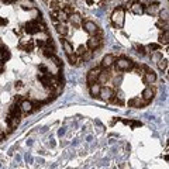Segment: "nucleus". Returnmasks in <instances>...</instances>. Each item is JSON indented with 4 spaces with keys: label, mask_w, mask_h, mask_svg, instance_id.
<instances>
[{
    "label": "nucleus",
    "mask_w": 169,
    "mask_h": 169,
    "mask_svg": "<svg viewBox=\"0 0 169 169\" xmlns=\"http://www.w3.org/2000/svg\"><path fill=\"white\" fill-rule=\"evenodd\" d=\"M42 54H44V57L51 58L52 55H55V50H51V48H47V47H44V48H42Z\"/></svg>",
    "instance_id": "obj_27"
},
{
    "label": "nucleus",
    "mask_w": 169,
    "mask_h": 169,
    "mask_svg": "<svg viewBox=\"0 0 169 169\" xmlns=\"http://www.w3.org/2000/svg\"><path fill=\"white\" fill-rule=\"evenodd\" d=\"M158 41H159V45H168V42H169V31L168 30L161 31L159 37H158Z\"/></svg>",
    "instance_id": "obj_12"
},
{
    "label": "nucleus",
    "mask_w": 169,
    "mask_h": 169,
    "mask_svg": "<svg viewBox=\"0 0 169 169\" xmlns=\"http://www.w3.org/2000/svg\"><path fill=\"white\" fill-rule=\"evenodd\" d=\"M100 89H102V85H99L97 82H96V83H93V85H90V95L93 96V97H96V96H99Z\"/></svg>",
    "instance_id": "obj_19"
},
{
    "label": "nucleus",
    "mask_w": 169,
    "mask_h": 169,
    "mask_svg": "<svg viewBox=\"0 0 169 169\" xmlns=\"http://www.w3.org/2000/svg\"><path fill=\"white\" fill-rule=\"evenodd\" d=\"M93 3H97V2H102V0H92Z\"/></svg>",
    "instance_id": "obj_43"
},
{
    "label": "nucleus",
    "mask_w": 169,
    "mask_h": 169,
    "mask_svg": "<svg viewBox=\"0 0 169 169\" xmlns=\"http://www.w3.org/2000/svg\"><path fill=\"white\" fill-rule=\"evenodd\" d=\"M20 48H21V50H25V51H33L34 42L33 41H23L20 44Z\"/></svg>",
    "instance_id": "obj_22"
},
{
    "label": "nucleus",
    "mask_w": 169,
    "mask_h": 169,
    "mask_svg": "<svg viewBox=\"0 0 169 169\" xmlns=\"http://www.w3.org/2000/svg\"><path fill=\"white\" fill-rule=\"evenodd\" d=\"M158 68H159V70L165 72V70L168 69V59H166V58H159V61H158Z\"/></svg>",
    "instance_id": "obj_20"
},
{
    "label": "nucleus",
    "mask_w": 169,
    "mask_h": 169,
    "mask_svg": "<svg viewBox=\"0 0 169 169\" xmlns=\"http://www.w3.org/2000/svg\"><path fill=\"white\" fill-rule=\"evenodd\" d=\"M40 70H41V73H48V69L45 65H40Z\"/></svg>",
    "instance_id": "obj_36"
},
{
    "label": "nucleus",
    "mask_w": 169,
    "mask_h": 169,
    "mask_svg": "<svg viewBox=\"0 0 169 169\" xmlns=\"http://www.w3.org/2000/svg\"><path fill=\"white\" fill-rule=\"evenodd\" d=\"M130 8H131V11L134 13V14H137V16H141V14L144 13V6L141 3H138V2H134Z\"/></svg>",
    "instance_id": "obj_13"
},
{
    "label": "nucleus",
    "mask_w": 169,
    "mask_h": 169,
    "mask_svg": "<svg viewBox=\"0 0 169 169\" xmlns=\"http://www.w3.org/2000/svg\"><path fill=\"white\" fill-rule=\"evenodd\" d=\"M114 61L115 58L113 57V55H106V57L103 58V61H102V68H110L112 65H114Z\"/></svg>",
    "instance_id": "obj_14"
},
{
    "label": "nucleus",
    "mask_w": 169,
    "mask_h": 169,
    "mask_svg": "<svg viewBox=\"0 0 169 169\" xmlns=\"http://www.w3.org/2000/svg\"><path fill=\"white\" fill-rule=\"evenodd\" d=\"M109 102H110V103H115V104H120V106H123L124 104V100H123V97H121V96H117V95H114L112 97V99L109 100Z\"/></svg>",
    "instance_id": "obj_24"
},
{
    "label": "nucleus",
    "mask_w": 169,
    "mask_h": 169,
    "mask_svg": "<svg viewBox=\"0 0 169 169\" xmlns=\"http://www.w3.org/2000/svg\"><path fill=\"white\" fill-rule=\"evenodd\" d=\"M155 80H157V73H155L154 70H149V72H145V73H144V82L145 83L152 85Z\"/></svg>",
    "instance_id": "obj_10"
},
{
    "label": "nucleus",
    "mask_w": 169,
    "mask_h": 169,
    "mask_svg": "<svg viewBox=\"0 0 169 169\" xmlns=\"http://www.w3.org/2000/svg\"><path fill=\"white\" fill-rule=\"evenodd\" d=\"M62 45H63V50H65L66 55L73 54V47H72V44H70L68 40H63V38H62Z\"/></svg>",
    "instance_id": "obj_18"
},
{
    "label": "nucleus",
    "mask_w": 169,
    "mask_h": 169,
    "mask_svg": "<svg viewBox=\"0 0 169 169\" xmlns=\"http://www.w3.org/2000/svg\"><path fill=\"white\" fill-rule=\"evenodd\" d=\"M99 96L102 97L103 100H106V102H109V100L112 99L113 96H114V90H113L112 87H107V86H103L102 89H100V93Z\"/></svg>",
    "instance_id": "obj_5"
},
{
    "label": "nucleus",
    "mask_w": 169,
    "mask_h": 169,
    "mask_svg": "<svg viewBox=\"0 0 169 169\" xmlns=\"http://www.w3.org/2000/svg\"><path fill=\"white\" fill-rule=\"evenodd\" d=\"M82 25H83V28H85V31H86L87 34H90V35H95L96 31H97V25L93 23V21H82Z\"/></svg>",
    "instance_id": "obj_6"
},
{
    "label": "nucleus",
    "mask_w": 169,
    "mask_h": 169,
    "mask_svg": "<svg viewBox=\"0 0 169 169\" xmlns=\"http://www.w3.org/2000/svg\"><path fill=\"white\" fill-rule=\"evenodd\" d=\"M0 63H3V54L0 52Z\"/></svg>",
    "instance_id": "obj_42"
},
{
    "label": "nucleus",
    "mask_w": 169,
    "mask_h": 169,
    "mask_svg": "<svg viewBox=\"0 0 169 169\" xmlns=\"http://www.w3.org/2000/svg\"><path fill=\"white\" fill-rule=\"evenodd\" d=\"M86 51H87V47L86 45H80L78 48V51H76V55H78V57H83Z\"/></svg>",
    "instance_id": "obj_30"
},
{
    "label": "nucleus",
    "mask_w": 169,
    "mask_h": 169,
    "mask_svg": "<svg viewBox=\"0 0 169 169\" xmlns=\"http://www.w3.org/2000/svg\"><path fill=\"white\" fill-rule=\"evenodd\" d=\"M21 87H23V82H21V80L16 82V89H21Z\"/></svg>",
    "instance_id": "obj_38"
},
{
    "label": "nucleus",
    "mask_w": 169,
    "mask_h": 169,
    "mask_svg": "<svg viewBox=\"0 0 169 169\" xmlns=\"http://www.w3.org/2000/svg\"><path fill=\"white\" fill-rule=\"evenodd\" d=\"M55 17H57V23H65V21L69 20V17L62 10H55Z\"/></svg>",
    "instance_id": "obj_17"
},
{
    "label": "nucleus",
    "mask_w": 169,
    "mask_h": 169,
    "mask_svg": "<svg viewBox=\"0 0 169 169\" xmlns=\"http://www.w3.org/2000/svg\"><path fill=\"white\" fill-rule=\"evenodd\" d=\"M4 72V66H3V63H0V73H3Z\"/></svg>",
    "instance_id": "obj_40"
},
{
    "label": "nucleus",
    "mask_w": 169,
    "mask_h": 169,
    "mask_svg": "<svg viewBox=\"0 0 169 169\" xmlns=\"http://www.w3.org/2000/svg\"><path fill=\"white\" fill-rule=\"evenodd\" d=\"M68 59H69L70 65H79V58H78V55H76V54L68 55Z\"/></svg>",
    "instance_id": "obj_26"
},
{
    "label": "nucleus",
    "mask_w": 169,
    "mask_h": 169,
    "mask_svg": "<svg viewBox=\"0 0 169 169\" xmlns=\"http://www.w3.org/2000/svg\"><path fill=\"white\" fill-rule=\"evenodd\" d=\"M159 20H162V21H168V10H164V11H161L159 13Z\"/></svg>",
    "instance_id": "obj_32"
},
{
    "label": "nucleus",
    "mask_w": 169,
    "mask_h": 169,
    "mask_svg": "<svg viewBox=\"0 0 169 169\" xmlns=\"http://www.w3.org/2000/svg\"><path fill=\"white\" fill-rule=\"evenodd\" d=\"M6 24H7V20L3 18V17H0V25H6Z\"/></svg>",
    "instance_id": "obj_37"
},
{
    "label": "nucleus",
    "mask_w": 169,
    "mask_h": 169,
    "mask_svg": "<svg viewBox=\"0 0 169 169\" xmlns=\"http://www.w3.org/2000/svg\"><path fill=\"white\" fill-rule=\"evenodd\" d=\"M51 59H52V61H54V63L57 66H62V62H61V59H59V58L58 57H55V55H52V57H51Z\"/></svg>",
    "instance_id": "obj_33"
},
{
    "label": "nucleus",
    "mask_w": 169,
    "mask_h": 169,
    "mask_svg": "<svg viewBox=\"0 0 169 169\" xmlns=\"http://www.w3.org/2000/svg\"><path fill=\"white\" fill-rule=\"evenodd\" d=\"M14 33H16L17 35H21V34H23V31H21V30H14Z\"/></svg>",
    "instance_id": "obj_39"
},
{
    "label": "nucleus",
    "mask_w": 169,
    "mask_h": 169,
    "mask_svg": "<svg viewBox=\"0 0 169 169\" xmlns=\"http://www.w3.org/2000/svg\"><path fill=\"white\" fill-rule=\"evenodd\" d=\"M158 6H159L158 3H154V4H151V6H148V8H147V13H148V14H157Z\"/></svg>",
    "instance_id": "obj_25"
},
{
    "label": "nucleus",
    "mask_w": 169,
    "mask_h": 169,
    "mask_svg": "<svg viewBox=\"0 0 169 169\" xmlns=\"http://www.w3.org/2000/svg\"><path fill=\"white\" fill-rule=\"evenodd\" d=\"M109 79H110V72H109V70H102L99 73V78H97V83H99V85L107 83Z\"/></svg>",
    "instance_id": "obj_15"
},
{
    "label": "nucleus",
    "mask_w": 169,
    "mask_h": 169,
    "mask_svg": "<svg viewBox=\"0 0 169 169\" xmlns=\"http://www.w3.org/2000/svg\"><path fill=\"white\" fill-rule=\"evenodd\" d=\"M102 72V66H97V68H93V69L89 70V73H87V85L90 86V85H93V83L97 82V78H99V73Z\"/></svg>",
    "instance_id": "obj_4"
},
{
    "label": "nucleus",
    "mask_w": 169,
    "mask_h": 169,
    "mask_svg": "<svg viewBox=\"0 0 169 169\" xmlns=\"http://www.w3.org/2000/svg\"><path fill=\"white\" fill-rule=\"evenodd\" d=\"M62 11L65 13L66 16L69 17V16H72V14H73L75 13V10H73V6H70V4H63V6H62V8H61Z\"/></svg>",
    "instance_id": "obj_21"
},
{
    "label": "nucleus",
    "mask_w": 169,
    "mask_h": 169,
    "mask_svg": "<svg viewBox=\"0 0 169 169\" xmlns=\"http://www.w3.org/2000/svg\"><path fill=\"white\" fill-rule=\"evenodd\" d=\"M134 48L137 50V52L141 55H147V51H145V47L144 45H140V44H135L134 45Z\"/></svg>",
    "instance_id": "obj_28"
},
{
    "label": "nucleus",
    "mask_w": 169,
    "mask_h": 169,
    "mask_svg": "<svg viewBox=\"0 0 169 169\" xmlns=\"http://www.w3.org/2000/svg\"><path fill=\"white\" fill-rule=\"evenodd\" d=\"M24 31H25V33H28V34H31V35H34V34H37L38 31H40V25H38V23L35 20L30 21V23H27V24H25Z\"/></svg>",
    "instance_id": "obj_7"
},
{
    "label": "nucleus",
    "mask_w": 169,
    "mask_h": 169,
    "mask_svg": "<svg viewBox=\"0 0 169 169\" xmlns=\"http://www.w3.org/2000/svg\"><path fill=\"white\" fill-rule=\"evenodd\" d=\"M20 109H21V112H24V113H33V103L28 102V100H23L20 104Z\"/></svg>",
    "instance_id": "obj_16"
},
{
    "label": "nucleus",
    "mask_w": 169,
    "mask_h": 169,
    "mask_svg": "<svg viewBox=\"0 0 169 169\" xmlns=\"http://www.w3.org/2000/svg\"><path fill=\"white\" fill-rule=\"evenodd\" d=\"M141 99L149 103V102L154 99V90H152V87H147V89H144L142 95H141Z\"/></svg>",
    "instance_id": "obj_11"
},
{
    "label": "nucleus",
    "mask_w": 169,
    "mask_h": 169,
    "mask_svg": "<svg viewBox=\"0 0 169 169\" xmlns=\"http://www.w3.org/2000/svg\"><path fill=\"white\" fill-rule=\"evenodd\" d=\"M157 27L161 30H168V21H162V20H158L157 21Z\"/></svg>",
    "instance_id": "obj_29"
},
{
    "label": "nucleus",
    "mask_w": 169,
    "mask_h": 169,
    "mask_svg": "<svg viewBox=\"0 0 169 169\" xmlns=\"http://www.w3.org/2000/svg\"><path fill=\"white\" fill-rule=\"evenodd\" d=\"M55 30H57V33L59 34L61 37H66V35H68V33H69L68 27H66L63 23H57V25H55Z\"/></svg>",
    "instance_id": "obj_9"
},
{
    "label": "nucleus",
    "mask_w": 169,
    "mask_h": 169,
    "mask_svg": "<svg viewBox=\"0 0 169 169\" xmlns=\"http://www.w3.org/2000/svg\"><path fill=\"white\" fill-rule=\"evenodd\" d=\"M69 18H70V21H72V23L76 25V27L82 24V17L79 16V14H76V13H73L72 16H69Z\"/></svg>",
    "instance_id": "obj_23"
},
{
    "label": "nucleus",
    "mask_w": 169,
    "mask_h": 169,
    "mask_svg": "<svg viewBox=\"0 0 169 169\" xmlns=\"http://www.w3.org/2000/svg\"><path fill=\"white\" fill-rule=\"evenodd\" d=\"M102 44H103L102 37H99V35H92V37L87 40L86 47L89 48V50L95 51V50H97V48H100V47H102Z\"/></svg>",
    "instance_id": "obj_3"
},
{
    "label": "nucleus",
    "mask_w": 169,
    "mask_h": 169,
    "mask_svg": "<svg viewBox=\"0 0 169 169\" xmlns=\"http://www.w3.org/2000/svg\"><path fill=\"white\" fill-rule=\"evenodd\" d=\"M114 66L117 70H130L134 66V62L127 59V58H119L114 61Z\"/></svg>",
    "instance_id": "obj_2"
},
{
    "label": "nucleus",
    "mask_w": 169,
    "mask_h": 169,
    "mask_svg": "<svg viewBox=\"0 0 169 169\" xmlns=\"http://www.w3.org/2000/svg\"><path fill=\"white\" fill-rule=\"evenodd\" d=\"M159 48H161L159 44H149L148 45V50H151V51H158Z\"/></svg>",
    "instance_id": "obj_34"
},
{
    "label": "nucleus",
    "mask_w": 169,
    "mask_h": 169,
    "mask_svg": "<svg viewBox=\"0 0 169 169\" xmlns=\"http://www.w3.org/2000/svg\"><path fill=\"white\" fill-rule=\"evenodd\" d=\"M10 57H11V55H10L8 50H6V51L3 52V61H4V59H6V61H7V59H10Z\"/></svg>",
    "instance_id": "obj_35"
},
{
    "label": "nucleus",
    "mask_w": 169,
    "mask_h": 169,
    "mask_svg": "<svg viewBox=\"0 0 169 169\" xmlns=\"http://www.w3.org/2000/svg\"><path fill=\"white\" fill-rule=\"evenodd\" d=\"M2 2H3V3H13L14 0H2Z\"/></svg>",
    "instance_id": "obj_41"
},
{
    "label": "nucleus",
    "mask_w": 169,
    "mask_h": 169,
    "mask_svg": "<svg viewBox=\"0 0 169 169\" xmlns=\"http://www.w3.org/2000/svg\"><path fill=\"white\" fill-rule=\"evenodd\" d=\"M112 21L117 28H121L124 25V8L117 7L112 14Z\"/></svg>",
    "instance_id": "obj_1"
},
{
    "label": "nucleus",
    "mask_w": 169,
    "mask_h": 169,
    "mask_svg": "<svg viewBox=\"0 0 169 169\" xmlns=\"http://www.w3.org/2000/svg\"><path fill=\"white\" fill-rule=\"evenodd\" d=\"M147 104H148V102L142 100L141 97H134V99H131L130 102H128V106H130V107H135V109L145 107Z\"/></svg>",
    "instance_id": "obj_8"
},
{
    "label": "nucleus",
    "mask_w": 169,
    "mask_h": 169,
    "mask_svg": "<svg viewBox=\"0 0 169 169\" xmlns=\"http://www.w3.org/2000/svg\"><path fill=\"white\" fill-rule=\"evenodd\" d=\"M45 47H47V48H51V50H55L54 40H52V38H48V40L45 41Z\"/></svg>",
    "instance_id": "obj_31"
}]
</instances>
